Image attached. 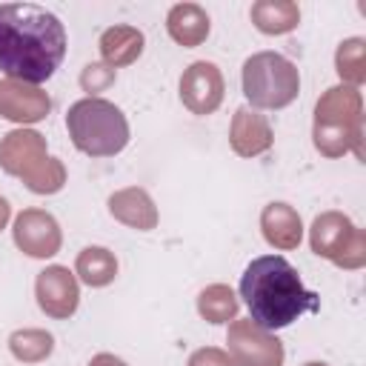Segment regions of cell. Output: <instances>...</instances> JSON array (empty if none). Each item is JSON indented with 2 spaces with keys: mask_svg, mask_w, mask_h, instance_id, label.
I'll return each mask as SVG.
<instances>
[{
  "mask_svg": "<svg viewBox=\"0 0 366 366\" xmlns=\"http://www.w3.org/2000/svg\"><path fill=\"white\" fill-rule=\"evenodd\" d=\"M66 57V29L37 3H0V71L17 83H46Z\"/></svg>",
  "mask_w": 366,
  "mask_h": 366,
  "instance_id": "obj_1",
  "label": "cell"
},
{
  "mask_svg": "<svg viewBox=\"0 0 366 366\" xmlns=\"http://www.w3.org/2000/svg\"><path fill=\"white\" fill-rule=\"evenodd\" d=\"M240 297L249 306V320L266 332L286 329L300 315L320 309V297L303 286L297 269L280 254H263L246 266Z\"/></svg>",
  "mask_w": 366,
  "mask_h": 366,
  "instance_id": "obj_2",
  "label": "cell"
},
{
  "mask_svg": "<svg viewBox=\"0 0 366 366\" xmlns=\"http://www.w3.org/2000/svg\"><path fill=\"white\" fill-rule=\"evenodd\" d=\"M66 129L71 143L92 157H112L129 143V123L123 112L103 97H83L69 106Z\"/></svg>",
  "mask_w": 366,
  "mask_h": 366,
  "instance_id": "obj_3",
  "label": "cell"
},
{
  "mask_svg": "<svg viewBox=\"0 0 366 366\" xmlns=\"http://www.w3.org/2000/svg\"><path fill=\"white\" fill-rule=\"evenodd\" d=\"M297 89L300 77L295 63L277 51H260L243 63V94L252 106L283 109L297 97Z\"/></svg>",
  "mask_w": 366,
  "mask_h": 366,
  "instance_id": "obj_4",
  "label": "cell"
},
{
  "mask_svg": "<svg viewBox=\"0 0 366 366\" xmlns=\"http://www.w3.org/2000/svg\"><path fill=\"white\" fill-rule=\"evenodd\" d=\"M357 120H360V94L352 86H337L323 94L317 103L315 120V146L323 154L346 152L349 140H357Z\"/></svg>",
  "mask_w": 366,
  "mask_h": 366,
  "instance_id": "obj_5",
  "label": "cell"
},
{
  "mask_svg": "<svg viewBox=\"0 0 366 366\" xmlns=\"http://www.w3.org/2000/svg\"><path fill=\"white\" fill-rule=\"evenodd\" d=\"M312 249L340 266H346V252H355L357 260H363V237L343 214H320L312 226Z\"/></svg>",
  "mask_w": 366,
  "mask_h": 366,
  "instance_id": "obj_6",
  "label": "cell"
},
{
  "mask_svg": "<svg viewBox=\"0 0 366 366\" xmlns=\"http://www.w3.org/2000/svg\"><path fill=\"white\" fill-rule=\"evenodd\" d=\"M229 349L240 366H280L283 363L280 340L266 335V329L254 326L252 320H237L229 329Z\"/></svg>",
  "mask_w": 366,
  "mask_h": 366,
  "instance_id": "obj_7",
  "label": "cell"
},
{
  "mask_svg": "<svg viewBox=\"0 0 366 366\" xmlns=\"http://www.w3.org/2000/svg\"><path fill=\"white\" fill-rule=\"evenodd\" d=\"M180 100L194 114H212L223 100V77L214 63L197 60L180 77Z\"/></svg>",
  "mask_w": 366,
  "mask_h": 366,
  "instance_id": "obj_8",
  "label": "cell"
},
{
  "mask_svg": "<svg viewBox=\"0 0 366 366\" xmlns=\"http://www.w3.org/2000/svg\"><path fill=\"white\" fill-rule=\"evenodd\" d=\"M14 243L31 257H51L60 249V229L51 214L26 209L14 220Z\"/></svg>",
  "mask_w": 366,
  "mask_h": 366,
  "instance_id": "obj_9",
  "label": "cell"
},
{
  "mask_svg": "<svg viewBox=\"0 0 366 366\" xmlns=\"http://www.w3.org/2000/svg\"><path fill=\"white\" fill-rule=\"evenodd\" d=\"M37 303L51 317H69L77 309V280L66 266H49L37 274Z\"/></svg>",
  "mask_w": 366,
  "mask_h": 366,
  "instance_id": "obj_10",
  "label": "cell"
},
{
  "mask_svg": "<svg viewBox=\"0 0 366 366\" xmlns=\"http://www.w3.org/2000/svg\"><path fill=\"white\" fill-rule=\"evenodd\" d=\"M46 163V146L37 132H11L0 143V166L9 174H20L23 180L31 177Z\"/></svg>",
  "mask_w": 366,
  "mask_h": 366,
  "instance_id": "obj_11",
  "label": "cell"
},
{
  "mask_svg": "<svg viewBox=\"0 0 366 366\" xmlns=\"http://www.w3.org/2000/svg\"><path fill=\"white\" fill-rule=\"evenodd\" d=\"M51 109V100L46 92L23 86L17 80H0V114L17 123H34L46 117Z\"/></svg>",
  "mask_w": 366,
  "mask_h": 366,
  "instance_id": "obj_12",
  "label": "cell"
},
{
  "mask_svg": "<svg viewBox=\"0 0 366 366\" xmlns=\"http://www.w3.org/2000/svg\"><path fill=\"white\" fill-rule=\"evenodd\" d=\"M272 146V129L269 123L249 109H237L234 112V123H232V149L243 157L260 154Z\"/></svg>",
  "mask_w": 366,
  "mask_h": 366,
  "instance_id": "obj_13",
  "label": "cell"
},
{
  "mask_svg": "<svg viewBox=\"0 0 366 366\" xmlns=\"http://www.w3.org/2000/svg\"><path fill=\"white\" fill-rule=\"evenodd\" d=\"M166 29L180 46H200L209 34V14L197 3H177L166 17Z\"/></svg>",
  "mask_w": 366,
  "mask_h": 366,
  "instance_id": "obj_14",
  "label": "cell"
},
{
  "mask_svg": "<svg viewBox=\"0 0 366 366\" xmlns=\"http://www.w3.org/2000/svg\"><path fill=\"white\" fill-rule=\"evenodd\" d=\"M260 223H263V234H266V240L272 246H277V249H295L300 243L303 226H300V217H297V212L292 206H286V203H269L263 209Z\"/></svg>",
  "mask_w": 366,
  "mask_h": 366,
  "instance_id": "obj_15",
  "label": "cell"
},
{
  "mask_svg": "<svg viewBox=\"0 0 366 366\" xmlns=\"http://www.w3.org/2000/svg\"><path fill=\"white\" fill-rule=\"evenodd\" d=\"M109 209L117 220L129 223L132 229H152L157 223V212H154V203L152 197L143 192V189H123L117 194L109 197Z\"/></svg>",
  "mask_w": 366,
  "mask_h": 366,
  "instance_id": "obj_16",
  "label": "cell"
},
{
  "mask_svg": "<svg viewBox=\"0 0 366 366\" xmlns=\"http://www.w3.org/2000/svg\"><path fill=\"white\" fill-rule=\"evenodd\" d=\"M100 51L109 66H126L143 51V34L132 26H112L100 37Z\"/></svg>",
  "mask_w": 366,
  "mask_h": 366,
  "instance_id": "obj_17",
  "label": "cell"
},
{
  "mask_svg": "<svg viewBox=\"0 0 366 366\" xmlns=\"http://www.w3.org/2000/svg\"><path fill=\"white\" fill-rule=\"evenodd\" d=\"M300 20V11L295 3H277V0H263L252 6V23L266 31V34H283L292 31Z\"/></svg>",
  "mask_w": 366,
  "mask_h": 366,
  "instance_id": "obj_18",
  "label": "cell"
},
{
  "mask_svg": "<svg viewBox=\"0 0 366 366\" xmlns=\"http://www.w3.org/2000/svg\"><path fill=\"white\" fill-rule=\"evenodd\" d=\"M77 274L83 277V283L89 286H106L114 280L117 274V260L109 249L103 246H89L80 252L77 257Z\"/></svg>",
  "mask_w": 366,
  "mask_h": 366,
  "instance_id": "obj_19",
  "label": "cell"
},
{
  "mask_svg": "<svg viewBox=\"0 0 366 366\" xmlns=\"http://www.w3.org/2000/svg\"><path fill=\"white\" fill-rule=\"evenodd\" d=\"M197 309H200V315H203L206 320H212V323H226L229 317H234L237 300H234V295H232L229 286H209V289L200 295Z\"/></svg>",
  "mask_w": 366,
  "mask_h": 366,
  "instance_id": "obj_20",
  "label": "cell"
},
{
  "mask_svg": "<svg viewBox=\"0 0 366 366\" xmlns=\"http://www.w3.org/2000/svg\"><path fill=\"white\" fill-rule=\"evenodd\" d=\"M51 335L49 332H40V329H23V332H14L9 346H11V355L17 360H26V363H34V360H43L49 352H51Z\"/></svg>",
  "mask_w": 366,
  "mask_h": 366,
  "instance_id": "obj_21",
  "label": "cell"
},
{
  "mask_svg": "<svg viewBox=\"0 0 366 366\" xmlns=\"http://www.w3.org/2000/svg\"><path fill=\"white\" fill-rule=\"evenodd\" d=\"M337 74L357 83L363 80V40L360 37H352L346 43H340L337 49Z\"/></svg>",
  "mask_w": 366,
  "mask_h": 366,
  "instance_id": "obj_22",
  "label": "cell"
},
{
  "mask_svg": "<svg viewBox=\"0 0 366 366\" xmlns=\"http://www.w3.org/2000/svg\"><path fill=\"white\" fill-rule=\"evenodd\" d=\"M26 186L31 192H40V194H51L63 186V166L54 160V157H46V163L31 174L26 177Z\"/></svg>",
  "mask_w": 366,
  "mask_h": 366,
  "instance_id": "obj_23",
  "label": "cell"
},
{
  "mask_svg": "<svg viewBox=\"0 0 366 366\" xmlns=\"http://www.w3.org/2000/svg\"><path fill=\"white\" fill-rule=\"evenodd\" d=\"M114 80V71L109 69V66H103V63H89L86 69H83V74H80V83H83V89L86 92H103L109 83Z\"/></svg>",
  "mask_w": 366,
  "mask_h": 366,
  "instance_id": "obj_24",
  "label": "cell"
},
{
  "mask_svg": "<svg viewBox=\"0 0 366 366\" xmlns=\"http://www.w3.org/2000/svg\"><path fill=\"white\" fill-rule=\"evenodd\" d=\"M189 366H234V363H232V357H229L226 352H220V349H200V352L192 355Z\"/></svg>",
  "mask_w": 366,
  "mask_h": 366,
  "instance_id": "obj_25",
  "label": "cell"
},
{
  "mask_svg": "<svg viewBox=\"0 0 366 366\" xmlns=\"http://www.w3.org/2000/svg\"><path fill=\"white\" fill-rule=\"evenodd\" d=\"M89 366H126V363L120 357H114V355H97V357H92Z\"/></svg>",
  "mask_w": 366,
  "mask_h": 366,
  "instance_id": "obj_26",
  "label": "cell"
},
{
  "mask_svg": "<svg viewBox=\"0 0 366 366\" xmlns=\"http://www.w3.org/2000/svg\"><path fill=\"white\" fill-rule=\"evenodd\" d=\"M6 220H9V200L0 197V229L6 226Z\"/></svg>",
  "mask_w": 366,
  "mask_h": 366,
  "instance_id": "obj_27",
  "label": "cell"
},
{
  "mask_svg": "<svg viewBox=\"0 0 366 366\" xmlns=\"http://www.w3.org/2000/svg\"><path fill=\"white\" fill-rule=\"evenodd\" d=\"M306 366H326V363H306Z\"/></svg>",
  "mask_w": 366,
  "mask_h": 366,
  "instance_id": "obj_28",
  "label": "cell"
}]
</instances>
